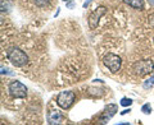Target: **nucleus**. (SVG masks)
<instances>
[{"label":"nucleus","mask_w":154,"mask_h":125,"mask_svg":"<svg viewBox=\"0 0 154 125\" xmlns=\"http://www.w3.org/2000/svg\"><path fill=\"white\" fill-rule=\"evenodd\" d=\"M7 56L14 66H23L28 61L27 54L23 50L19 49V47H11V49H8Z\"/></svg>","instance_id":"obj_1"},{"label":"nucleus","mask_w":154,"mask_h":125,"mask_svg":"<svg viewBox=\"0 0 154 125\" xmlns=\"http://www.w3.org/2000/svg\"><path fill=\"white\" fill-rule=\"evenodd\" d=\"M134 71L135 74L139 75V77H145L149 73H152L154 70V62L149 59L145 60H140V61H136L134 64Z\"/></svg>","instance_id":"obj_2"},{"label":"nucleus","mask_w":154,"mask_h":125,"mask_svg":"<svg viewBox=\"0 0 154 125\" xmlns=\"http://www.w3.org/2000/svg\"><path fill=\"white\" fill-rule=\"evenodd\" d=\"M9 93L13 98H25L27 96V87L19 80H13L9 84Z\"/></svg>","instance_id":"obj_3"},{"label":"nucleus","mask_w":154,"mask_h":125,"mask_svg":"<svg viewBox=\"0 0 154 125\" xmlns=\"http://www.w3.org/2000/svg\"><path fill=\"white\" fill-rule=\"evenodd\" d=\"M75 98H76V96L72 91H63V92H60L59 94H58L57 103L59 105V107L67 110V109H69L72 106V103L75 102Z\"/></svg>","instance_id":"obj_4"},{"label":"nucleus","mask_w":154,"mask_h":125,"mask_svg":"<svg viewBox=\"0 0 154 125\" xmlns=\"http://www.w3.org/2000/svg\"><path fill=\"white\" fill-rule=\"evenodd\" d=\"M103 62H104V65L112 71V73H117V71L119 70V68H121L122 60H121V57H119L118 55H116V54H107L104 56Z\"/></svg>","instance_id":"obj_5"},{"label":"nucleus","mask_w":154,"mask_h":125,"mask_svg":"<svg viewBox=\"0 0 154 125\" xmlns=\"http://www.w3.org/2000/svg\"><path fill=\"white\" fill-rule=\"evenodd\" d=\"M105 13H107V9H105L104 7H100L98 9H95V10L90 14V17H89V27L91 28V30H95V28L98 27L100 18H102Z\"/></svg>","instance_id":"obj_6"},{"label":"nucleus","mask_w":154,"mask_h":125,"mask_svg":"<svg viewBox=\"0 0 154 125\" xmlns=\"http://www.w3.org/2000/svg\"><path fill=\"white\" fill-rule=\"evenodd\" d=\"M117 110H118L117 105H114V103H109L108 106L105 107L104 111H103L102 116H100V120H102L103 123H107L108 120L112 119L113 115H116V112H117Z\"/></svg>","instance_id":"obj_7"},{"label":"nucleus","mask_w":154,"mask_h":125,"mask_svg":"<svg viewBox=\"0 0 154 125\" xmlns=\"http://www.w3.org/2000/svg\"><path fill=\"white\" fill-rule=\"evenodd\" d=\"M62 119H63L62 114L59 111H55V110H53V111L48 114V123L49 124H59Z\"/></svg>","instance_id":"obj_8"},{"label":"nucleus","mask_w":154,"mask_h":125,"mask_svg":"<svg viewBox=\"0 0 154 125\" xmlns=\"http://www.w3.org/2000/svg\"><path fill=\"white\" fill-rule=\"evenodd\" d=\"M127 5L132 7L134 9H144V1L143 0H123Z\"/></svg>","instance_id":"obj_9"},{"label":"nucleus","mask_w":154,"mask_h":125,"mask_svg":"<svg viewBox=\"0 0 154 125\" xmlns=\"http://www.w3.org/2000/svg\"><path fill=\"white\" fill-rule=\"evenodd\" d=\"M154 86V74L152 75V78H149L146 82H144V84H143V87L145 88V89H148V88H152Z\"/></svg>","instance_id":"obj_10"},{"label":"nucleus","mask_w":154,"mask_h":125,"mask_svg":"<svg viewBox=\"0 0 154 125\" xmlns=\"http://www.w3.org/2000/svg\"><path fill=\"white\" fill-rule=\"evenodd\" d=\"M141 111H143L144 114H145V115H149V114L152 112V107H150V105H149V103H145V105H144V106L141 107Z\"/></svg>","instance_id":"obj_11"},{"label":"nucleus","mask_w":154,"mask_h":125,"mask_svg":"<svg viewBox=\"0 0 154 125\" xmlns=\"http://www.w3.org/2000/svg\"><path fill=\"white\" fill-rule=\"evenodd\" d=\"M131 103H132V101L130 100V98H126V97H125V98L121 100V105H122V106H130Z\"/></svg>","instance_id":"obj_12"},{"label":"nucleus","mask_w":154,"mask_h":125,"mask_svg":"<svg viewBox=\"0 0 154 125\" xmlns=\"http://www.w3.org/2000/svg\"><path fill=\"white\" fill-rule=\"evenodd\" d=\"M35 3H36V5L38 7H45L48 3H49V0H35Z\"/></svg>","instance_id":"obj_13"},{"label":"nucleus","mask_w":154,"mask_h":125,"mask_svg":"<svg viewBox=\"0 0 154 125\" xmlns=\"http://www.w3.org/2000/svg\"><path fill=\"white\" fill-rule=\"evenodd\" d=\"M148 22H149V26L154 27V13L149 16V18H148Z\"/></svg>","instance_id":"obj_14"},{"label":"nucleus","mask_w":154,"mask_h":125,"mask_svg":"<svg viewBox=\"0 0 154 125\" xmlns=\"http://www.w3.org/2000/svg\"><path fill=\"white\" fill-rule=\"evenodd\" d=\"M91 1H93V0H88V1H86V3L84 4V8H86V7H88V5H89V4H90Z\"/></svg>","instance_id":"obj_15"},{"label":"nucleus","mask_w":154,"mask_h":125,"mask_svg":"<svg viewBox=\"0 0 154 125\" xmlns=\"http://www.w3.org/2000/svg\"><path fill=\"white\" fill-rule=\"evenodd\" d=\"M149 3H150L152 5H154V0H149Z\"/></svg>","instance_id":"obj_16"},{"label":"nucleus","mask_w":154,"mask_h":125,"mask_svg":"<svg viewBox=\"0 0 154 125\" xmlns=\"http://www.w3.org/2000/svg\"><path fill=\"white\" fill-rule=\"evenodd\" d=\"M64 1H71V0H64Z\"/></svg>","instance_id":"obj_17"},{"label":"nucleus","mask_w":154,"mask_h":125,"mask_svg":"<svg viewBox=\"0 0 154 125\" xmlns=\"http://www.w3.org/2000/svg\"><path fill=\"white\" fill-rule=\"evenodd\" d=\"M153 41H154V38H153Z\"/></svg>","instance_id":"obj_18"}]
</instances>
